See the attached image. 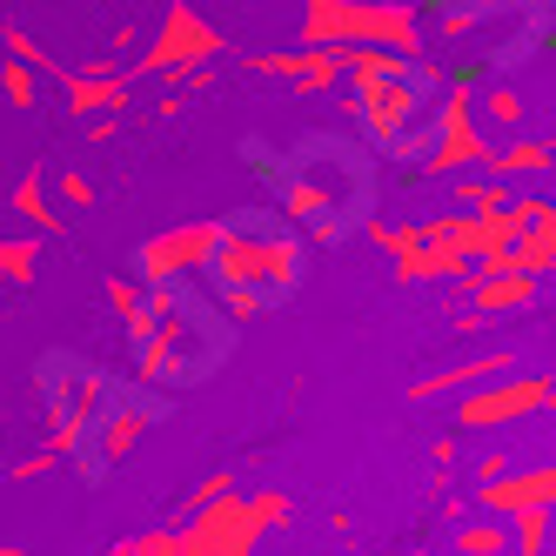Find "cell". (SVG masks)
<instances>
[{
  "label": "cell",
  "mask_w": 556,
  "mask_h": 556,
  "mask_svg": "<svg viewBox=\"0 0 556 556\" xmlns=\"http://www.w3.org/2000/svg\"><path fill=\"white\" fill-rule=\"evenodd\" d=\"M443 81H435L429 67H376L363 94H355V114H363L369 128V154L382 162H429L435 148H443Z\"/></svg>",
  "instance_id": "obj_3"
},
{
  "label": "cell",
  "mask_w": 556,
  "mask_h": 556,
  "mask_svg": "<svg viewBox=\"0 0 556 556\" xmlns=\"http://www.w3.org/2000/svg\"><path fill=\"white\" fill-rule=\"evenodd\" d=\"M141 363L154 382L168 389H194L208 382L228 355H235V323L222 315L215 295H202L188 275H168L154 282V295L141 302Z\"/></svg>",
  "instance_id": "obj_2"
},
{
  "label": "cell",
  "mask_w": 556,
  "mask_h": 556,
  "mask_svg": "<svg viewBox=\"0 0 556 556\" xmlns=\"http://www.w3.org/2000/svg\"><path fill=\"white\" fill-rule=\"evenodd\" d=\"M275 194H282L323 242H349L376 208V154L355 135L315 128L295 148H282V181H275Z\"/></svg>",
  "instance_id": "obj_1"
}]
</instances>
